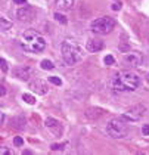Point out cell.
Segmentation results:
<instances>
[{
    "label": "cell",
    "instance_id": "cell-25",
    "mask_svg": "<svg viewBox=\"0 0 149 155\" xmlns=\"http://www.w3.org/2000/svg\"><path fill=\"white\" fill-rule=\"evenodd\" d=\"M6 95V87L3 84H0V96H5Z\"/></svg>",
    "mask_w": 149,
    "mask_h": 155
},
{
    "label": "cell",
    "instance_id": "cell-20",
    "mask_svg": "<svg viewBox=\"0 0 149 155\" xmlns=\"http://www.w3.org/2000/svg\"><path fill=\"white\" fill-rule=\"evenodd\" d=\"M103 61H105V64H106V65H114V62H115V59L111 56V55L105 56V59H103Z\"/></svg>",
    "mask_w": 149,
    "mask_h": 155
},
{
    "label": "cell",
    "instance_id": "cell-1",
    "mask_svg": "<svg viewBox=\"0 0 149 155\" xmlns=\"http://www.w3.org/2000/svg\"><path fill=\"white\" fill-rule=\"evenodd\" d=\"M140 84V78L131 71H120L109 78V87L114 92H133Z\"/></svg>",
    "mask_w": 149,
    "mask_h": 155
},
{
    "label": "cell",
    "instance_id": "cell-22",
    "mask_svg": "<svg viewBox=\"0 0 149 155\" xmlns=\"http://www.w3.org/2000/svg\"><path fill=\"white\" fill-rule=\"evenodd\" d=\"M65 146V143H61V145H52V151H62Z\"/></svg>",
    "mask_w": 149,
    "mask_h": 155
},
{
    "label": "cell",
    "instance_id": "cell-7",
    "mask_svg": "<svg viewBox=\"0 0 149 155\" xmlns=\"http://www.w3.org/2000/svg\"><path fill=\"white\" fill-rule=\"evenodd\" d=\"M34 15H35V11H34V8H31V6H24L16 13V16L19 18V21H24V22L33 21Z\"/></svg>",
    "mask_w": 149,
    "mask_h": 155
},
{
    "label": "cell",
    "instance_id": "cell-3",
    "mask_svg": "<svg viewBox=\"0 0 149 155\" xmlns=\"http://www.w3.org/2000/svg\"><path fill=\"white\" fill-rule=\"evenodd\" d=\"M62 58L68 65H74L84 58V52L75 40L67 38L62 43Z\"/></svg>",
    "mask_w": 149,
    "mask_h": 155
},
{
    "label": "cell",
    "instance_id": "cell-18",
    "mask_svg": "<svg viewBox=\"0 0 149 155\" xmlns=\"http://www.w3.org/2000/svg\"><path fill=\"white\" fill-rule=\"evenodd\" d=\"M0 70L3 72H8V62L3 59V58H0Z\"/></svg>",
    "mask_w": 149,
    "mask_h": 155
},
{
    "label": "cell",
    "instance_id": "cell-28",
    "mask_svg": "<svg viewBox=\"0 0 149 155\" xmlns=\"http://www.w3.org/2000/svg\"><path fill=\"white\" fill-rule=\"evenodd\" d=\"M3 120H5V114H3V111H2V108H0V124L3 123Z\"/></svg>",
    "mask_w": 149,
    "mask_h": 155
},
{
    "label": "cell",
    "instance_id": "cell-27",
    "mask_svg": "<svg viewBox=\"0 0 149 155\" xmlns=\"http://www.w3.org/2000/svg\"><path fill=\"white\" fill-rule=\"evenodd\" d=\"M13 2H15L16 5H25V3H27V0H13Z\"/></svg>",
    "mask_w": 149,
    "mask_h": 155
},
{
    "label": "cell",
    "instance_id": "cell-13",
    "mask_svg": "<svg viewBox=\"0 0 149 155\" xmlns=\"http://www.w3.org/2000/svg\"><path fill=\"white\" fill-rule=\"evenodd\" d=\"M74 5V0H56V8L61 11H69Z\"/></svg>",
    "mask_w": 149,
    "mask_h": 155
},
{
    "label": "cell",
    "instance_id": "cell-4",
    "mask_svg": "<svg viewBox=\"0 0 149 155\" xmlns=\"http://www.w3.org/2000/svg\"><path fill=\"white\" fill-rule=\"evenodd\" d=\"M106 131L111 137L121 139V137H126L128 134V127H127L126 121L123 118H112L106 126Z\"/></svg>",
    "mask_w": 149,
    "mask_h": 155
},
{
    "label": "cell",
    "instance_id": "cell-8",
    "mask_svg": "<svg viewBox=\"0 0 149 155\" xmlns=\"http://www.w3.org/2000/svg\"><path fill=\"white\" fill-rule=\"evenodd\" d=\"M124 61L130 67H140L142 62H143V56L139 52H128L126 55V58H124Z\"/></svg>",
    "mask_w": 149,
    "mask_h": 155
},
{
    "label": "cell",
    "instance_id": "cell-16",
    "mask_svg": "<svg viewBox=\"0 0 149 155\" xmlns=\"http://www.w3.org/2000/svg\"><path fill=\"white\" fill-rule=\"evenodd\" d=\"M40 65H41V68H43V70H52V68H53V64H52L49 59H43Z\"/></svg>",
    "mask_w": 149,
    "mask_h": 155
},
{
    "label": "cell",
    "instance_id": "cell-21",
    "mask_svg": "<svg viewBox=\"0 0 149 155\" xmlns=\"http://www.w3.org/2000/svg\"><path fill=\"white\" fill-rule=\"evenodd\" d=\"M13 143L16 145V146H22V143H24V140H22V137H19V136H16L15 139H13Z\"/></svg>",
    "mask_w": 149,
    "mask_h": 155
},
{
    "label": "cell",
    "instance_id": "cell-14",
    "mask_svg": "<svg viewBox=\"0 0 149 155\" xmlns=\"http://www.w3.org/2000/svg\"><path fill=\"white\" fill-rule=\"evenodd\" d=\"M22 99L27 102V104H28V105H34V104H35V97L33 95H30V93H24Z\"/></svg>",
    "mask_w": 149,
    "mask_h": 155
},
{
    "label": "cell",
    "instance_id": "cell-12",
    "mask_svg": "<svg viewBox=\"0 0 149 155\" xmlns=\"http://www.w3.org/2000/svg\"><path fill=\"white\" fill-rule=\"evenodd\" d=\"M13 72H15V75H16L18 78H21V80H28L30 75H31V70H30L28 67H19V68H16Z\"/></svg>",
    "mask_w": 149,
    "mask_h": 155
},
{
    "label": "cell",
    "instance_id": "cell-2",
    "mask_svg": "<svg viewBox=\"0 0 149 155\" xmlns=\"http://www.w3.org/2000/svg\"><path fill=\"white\" fill-rule=\"evenodd\" d=\"M19 43L27 52H33V53H38V52H43L46 48V40L45 37L41 36L40 33H37L35 30H25L21 38H19Z\"/></svg>",
    "mask_w": 149,
    "mask_h": 155
},
{
    "label": "cell",
    "instance_id": "cell-15",
    "mask_svg": "<svg viewBox=\"0 0 149 155\" xmlns=\"http://www.w3.org/2000/svg\"><path fill=\"white\" fill-rule=\"evenodd\" d=\"M11 27H12V24L9 21H6V18H0V30L6 31V30H9Z\"/></svg>",
    "mask_w": 149,
    "mask_h": 155
},
{
    "label": "cell",
    "instance_id": "cell-29",
    "mask_svg": "<svg viewBox=\"0 0 149 155\" xmlns=\"http://www.w3.org/2000/svg\"><path fill=\"white\" fill-rule=\"evenodd\" d=\"M22 154H24V155H31V154H33V152H31V151H24Z\"/></svg>",
    "mask_w": 149,
    "mask_h": 155
},
{
    "label": "cell",
    "instance_id": "cell-17",
    "mask_svg": "<svg viewBox=\"0 0 149 155\" xmlns=\"http://www.w3.org/2000/svg\"><path fill=\"white\" fill-rule=\"evenodd\" d=\"M55 18H56L58 22H61V24H67V18H65L64 15H61V13H55Z\"/></svg>",
    "mask_w": 149,
    "mask_h": 155
},
{
    "label": "cell",
    "instance_id": "cell-6",
    "mask_svg": "<svg viewBox=\"0 0 149 155\" xmlns=\"http://www.w3.org/2000/svg\"><path fill=\"white\" fill-rule=\"evenodd\" d=\"M145 107L143 105H136V107H133L131 109H128L127 112H124L120 118H123L124 121H127V123H133V121H139V120L142 118L143 115H145Z\"/></svg>",
    "mask_w": 149,
    "mask_h": 155
},
{
    "label": "cell",
    "instance_id": "cell-11",
    "mask_svg": "<svg viewBox=\"0 0 149 155\" xmlns=\"http://www.w3.org/2000/svg\"><path fill=\"white\" fill-rule=\"evenodd\" d=\"M30 89H33L34 92H37V93H40V95H46L47 93V86L41 80H35V81H33V83L30 84Z\"/></svg>",
    "mask_w": 149,
    "mask_h": 155
},
{
    "label": "cell",
    "instance_id": "cell-10",
    "mask_svg": "<svg viewBox=\"0 0 149 155\" xmlns=\"http://www.w3.org/2000/svg\"><path fill=\"white\" fill-rule=\"evenodd\" d=\"M46 127L49 129V130H52L56 136H59L61 133H62V126H61V123L58 121V120H55V118H47L46 120Z\"/></svg>",
    "mask_w": 149,
    "mask_h": 155
},
{
    "label": "cell",
    "instance_id": "cell-9",
    "mask_svg": "<svg viewBox=\"0 0 149 155\" xmlns=\"http://www.w3.org/2000/svg\"><path fill=\"white\" fill-rule=\"evenodd\" d=\"M87 50L92 52V53H96V52H101L103 49V41L99 40V38H89L87 41Z\"/></svg>",
    "mask_w": 149,
    "mask_h": 155
},
{
    "label": "cell",
    "instance_id": "cell-23",
    "mask_svg": "<svg viewBox=\"0 0 149 155\" xmlns=\"http://www.w3.org/2000/svg\"><path fill=\"white\" fill-rule=\"evenodd\" d=\"M142 133H143V136H149V124H145V126H143Z\"/></svg>",
    "mask_w": 149,
    "mask_h": 155
},
{
    "label": "cell",
    "instance_id": "cell-19",
    "mask_svg": "<svg viewBox=\"0 0 149 155\" xmlns=\"http://www.w3.org/2000/svg\"><path fill=\"white\" fill-rule=\"evenodd\" d=\"M49 81L53 83V84H56V86H61V84H62V81H61L59 77H49Z\"/></svg>",
    "mask_w": 149,
    "mask_h": 155
},
{
    "label": "cell",
    "instance_id": "cell-24",
    "mask_svg": "<svg viewBox=\"0 0 149 155\" xmlns=\"http://www.w3.org/2000/svg\"><path fill=\"white\" fill-rule=\"evenodd\" d=\"M0 154H3V155H11V151H9L8 148H0Z\"/></svg>",
    "mask_w": 149,
    "mask_h": 155
},
{
    "label": "cell",
    "instance_id": "cell-5",
    "mask_svg": "<svg viewBox=\"0 0 149 155\" xmlns=\"http://www.w3.org/2000/svg\"><path fill=\"white\" fill-rule=\"evenodd\" d=\"M114 27H115V21L111 16L98 18V19H94L92 24H90L92 31L96 33V34H108V33H111L114 30Z\"/></svg>",
    "mask_w": 149,
    "mask_h": 155
},
{
    "label": "cell",
    "instance_id": "cell-26",
    "mask_svg": "<svg viewBox=\"0 0 149 155\" xmlns=\"http://www.w3.org/2000/svg\"><path fill=\"white\" fill-rule=\"evenodd\" d=\"M112 9H114V11H120V9H121V3H114V5H112Z\"/></svg>",
    "mask_w": 149,
    "mask_h": 155
},
{
    "label": "cell",
    "instance_id": "cell-30",
    "mask_svg": "<svg viewBox=\"0 0 149 155\" xmlns=\"http://www.w3.org/2000/svg\"><path fill=\"white\" fill-rule=\"evenodd\" d=\"M148 81H149V74H148Z\"/></svg>",
    "mask_w": 149,
    "mask_h": 155
}]
</instances>
